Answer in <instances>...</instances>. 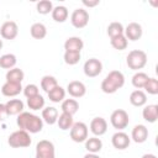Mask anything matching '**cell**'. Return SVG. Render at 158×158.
<instances>
[{"instance_id": "1", "label": "cell", "mask_w": 158, "mask_h": 158, "mask_svg": "<svg viewBox=\"0 0 158 158\" xmlns=\"http://www.w3.org/2000/svg\"><path fill=\"white\" fill-rule=\"evenodd\" d=\"M17 126L20 130L28 131L31 133H37L42 131L43 122L36 115H32L30 112H21L17 117Z\"/></svg>"}, {"instance_id": "2", "label": "cell", "mask_w": 158, "mask_h": 158, "mask_svg": "<svg viewBox=\"0 0 158 158\" xmlns=\"http://www.w3.org/2000/svg\"><path fill=\"white\" fill-rule=\"evenodd\" d=\"M125 84V77L118 70H111L107 77L101 83V90L106 94H114L117 89L122 88Z\"/></svg>"}, {"instance_id": "3", "label": "cell", "mask_w": 158, "mask_h": 158, "mask_svg": "<svg viewBox=\"0 0 158 158\" xmlns=\"http://www.w3.org/2000/svg\"><path fill=\"white\" fill-rule=\"evenodd\" d=\"M147 63V54L143 51L133 49L127 56V65L132 70L142 69Z\"/></svg>"}, {"instance_id": "4", "label": "cell", "mask_w": 158, "mask_h": 158, "mask_svg": "<svg viewBox=\"0 0 158 158\" xmlns=\"http://www.w3.org/2000/svg\"><path fill=\"white\" fill-rule=\"evenodd\" d=\"M7 143L12 148H20V147H28L31 144V137L27 133V131L19 130L9 136Z\"/></svg>"}, {"instance_id": "5", "label": "cell", "mask_w": 158, "mask_h": 158, "mask_svg": "<svg viewBox=\"0 0 158 158\" xmlns=\"http://www.w3.org/2000/svg\"><path fill=\"white\" fill-rule=\"evenodd\" d=\"M36 158H54V146L47 139H42L36 146Z\"/></svg>"}, {"instance_id": "6", "label": "cell", "mask_w": 158, "mask_h": 158, "mask_svg": "<svg viewBox=\"0 0 158 158\" xmlns=\"http://www.w3.org/2000/svg\"><path fill=\"white\" fill-rule=\"evenodd\" d=\"M111 125L114 126V128H117V130H123L126 128V126L128 125V114L125 111V110H115L112 114H111Z\"/></svg>"}, {"instance_id": "7", "label": "cell", "mask_w": 158, "mask_h": 158, "mask_svg": "<svg viewBox=\"0 0 158 158\" xmlns=\"http://www.w3.org/2000/svg\"><path fill=\"white\" fill-rule=\"evenodd\" d=\"M70 138L77 143L84 142L88 138V127H86V125L83 123V122L73 123V126L70 128Z\"/></svg>"}, {"instance_id": "8", "label": "cell", "mask_w": 158, "mask_h": 158, "mask_svg": "<svg viewBox=\"0 0 158 158\" xmlns=\"http://www.w3.org/2000/svg\"><path fill=\"white\" fill-rule=\"evenodd\" d=\"M102 70V64L99 59L96 58H91V59H88L84 64V73L86 77H90V78H94L96 75H99Z\"/></svg>"}, {"instance_id": "9", "label": "cell", "mask_w": 158, "mask_h": 158, "mask_svg": "<svg viewBox=\"0 0 158 158\" xmlns=\"http://www.w3.org/2000/svg\"><path fill=\"white\" fill-rule=\"evenodd\" d=\"M89 22V14L86 12V10L83 9H77L73 11L72 14V23L74 27L77 28H83L88 25Z\"/></svg>"}, {"instance_id": "10", "label": "cell", "mask_w": 158, "mask_h": 158, "mask_svg": "<svg viewBox=\"0 0 158 158\" xmlns=\"http://www.w3.org/2000/svg\"><path fill=\"white\" fill-rule=\"evenodd\" d=\"M17 32H19V27L14 21H6L0 28L1 37L5 40H14L17 36Z\"/></svg>"}, {"instance_id": "11", "label": "cell", "mask_w": 158, "mask_h": 158, "mask_svg": "<svg viewBox=\"0 0 158 158\" xmlns=\"http://www.w3.org/2000/svg\"><path fill=\"white\" fill-rule=\"evenodd\" d=\"M125 33H126V38L131 40V41H137L141 38L142 36V26L137 22H131L126 30H125Z\"/></svg>"}, {"instance_id": "12", "label": "cell", "mask_w": 158, "mask_h": 158, "mask_svg": "<svg viewBox=\"0 0 158 158\" xmlns=\"http://www.w3.org/2000/svg\"><path fill=\"white\" fill-rule=\"evenodd\" d=\"M69 95H72L73 98H81L85 95V85L81 83V81H78V80H73L68 84V88H67Z\"/></svg>"}, {"instance_id": "13", "label": "cell", "mask_w": 158, "mask_h": 158, "mask_svg": "<svg viewBox=\"0 0 158 158\" xmlns=\"http://www.w3.org/2000/svg\"><path fill=\"white\" fill-rule=\"evenodd\" d=\"M112 146L116 149H126L130 146V137L123 132H117L112 136Z\"/></svg>"}, {"instance_id": "14", "label": "cell", "mask_w": 158, "mask_h": 158, "mask_svg": "<svg viewBox=\"0 0 158 158\" xmlns=\"http://www.w3.org/2000/svg\"><path fill=\"white\" fill-rule=\"evenodd\" d=\"M90 130L95 136H101L107 130V122L102 117H95L90 123Z\"/></svg>"}, {"instance_id": "15", "label": "cell", "mask_w": 158, "mask_h": 158, "mask_svg": "<svg viewBox=\"0 0 158 158\" xmlns=\"http://www.w3.org/2000/svg\"><path fill=\"white\" fill-rule=\"evenodd\" d=\"M148 137V130L143 125H137L132 130V139L136 143H143Z\"/></svg>"}, {"instance_id": "16", "label": "cell", "mask_w": 158, "mask_h": 158, "mask_svg": "<svg viewBox=\"0 0 158 158\" xmlns=\"http://www.w3.org/2000/svg\"><path fill=\"white\" fill-rule=\"evenodd\" d=\"M83 46H84L83 40L79 38V37H70L64 43L65 52H80Z\"/></svg>"}, {"instance_id": "17", "label": "cell", "mask_w": 158, "mask_h": 158, "mask_svg": "<svg viewBox=\"0 0 158 158\" xmlns=\"http://www.w3.org/2000/svg\"><path fill=\"white\" fill-rule=\"evenodd\" d=\"M21 84H16V83H9L6 81L2 88H1V93L5 96H16L21 93Z\"/></svg>"}, {"instance_id": "18", "label": "cell", "mask_w": 158, "mask_h": 158, "mask_svg": "<svg viewBox=\"0 0 158 158\" xmlns=\"http://www.w3.org/2000/svg\"><path fill=\"white\" fill-rule=\"evenodd\" d=\"M5 106H6L9 115H17V114H21L23 110V102L21 100H17V99L7 101L5 104Z\"/></svg>"}, {"instance_id": "19", "label": "cell", "mask_w": 158, "mask_h": 158, "mask_svg": "<svg viewBox=\"0 0 158 158\" xmlns=\"http://www.w3.org/2000/svg\"><path fill=\"white\" fill-rule=\"evenodd\" d=\"M143 118L148 122H156L158 120V105H148L143 109Z\"/></svg>"}, {"instance_id": "20", "label": "cell", "mask_w": 158, "mask_h": 158, "mask_svg": "<svg viewBox=\"0 0 158 158\" xmlns=\"http://www.w3.org/2000/svg\"><path fill=\"white\" fill-rule=\"evenodd\" d=\"M6 80L9 83H16V84H21V81L23 80V72L20 68H14L10 69L6 73Z\"/></svg>"}, {"instance_id": "21", "label": "cell", "mask_w": 158, "mask_h": 158, "mask_svg": "<svg viewBox=\"0 0 158 158\" xmlns=\"http://www.w3.org/2000/svg\"><path fill=\"white\" fill-rule=\"evenodd\" d=\"M42 118L48 125H53L58 120V111L56 107H46L42 111Z\"/></svg>"}, {"instance_id": "22", "label": "cell", "mask_w": 158, "mask_h": 158, "mask_svg": "<svg viewBox=\"0 0 158 158\" xmlns=\"http://www.w3.org/2000/svg\"><path fill=\"white\" fill-rule=\"evenodd\" d=\"M30 32H31V36L36 40H42L46 37L47 35V28L42 23H33L30 28Z\"/></svg>"}, {"instance_id": "23", "label": "cell", "mask_w": 158, "mask_h": 158, "mask_svg": "<svg viewBox=\"0 0 158 158\" xmlns=\"http://www.w3.org/2000/svg\"><path fill=\"white\" fill-rule=\"evenodd\" d=\"M147 101V96L142 90H135L130 96V102L133 106H142Z\"/></svg>"}, {"instance_id": "24", "label": "cell", "mask_w": 158, "mask_h": 158, "mask_svg": "<svg viewBox=\"0 0 158 158\" xmlns=\"http://www.w3.org/2000/svg\"><path fill=\"white\" fill-rule=\"evenodd\" d=\"M79 109V104L77 102V100L74 99H67L63 101L62 104V110L64 114H68V115H74Z\"/></svg>"}, {"instance_id": "25", "label": "cell", "mask_w": 158, "mask_h": 158, "mask_svg": "<svg viewBox=\"0 0 158 158\" xmlns=\"http://www.w3.org/2000/svg\"><path fill=\"white\" fill-rule=\"evenodd\" d=\"M52 17L57 22H64L68 17V10L64 6H57L52 10Z\"/></svg>"}, {"instance_id": "26", "label": "cell", "mask_w": 158, "mask_h": 158, "mask_svg": "<svg viewBox=\"0 0 158 158\" xmlns=\"http://www.w3.org/2000/svg\"><path fill=\"white\" fill-rule=\"evenodd\" d=\"M85 148L90 152V153H96V152H100L101 148H102V142L96 138V137H91L89 138L86 142H85Z\"/></svg>"}, {"instance_id": "27", "label": "cell", "mask_w": 158, "mask_h": 158, "mask_svg": "<svg viewBox=\"0 0 158 158\" xmlns=\"http://www.w3.org/2000/svg\"><path fill=\"white\" fill-rule=\"evenodd\" d=\"M47 94H48L49 100L53 101V102H59V101H62V100L64 99V96H65L64 89L60 88V86H58V85H57L54 89H52L51 91H48Z\"/></svg>"}, {"instance_id": "28", "label": "cell", "mask_w": 158, "mask_h": 158, "mask_svg": "<svg viewBox=\"0 0 158 158\" xmlns=\"http://www.w3.org/2000/svg\"><path fill=\"white\" fill-rule=\"evenodd\" d=\"M57 85H58L57 84V79L54 77H52V75H44L42 78V80H41V86L47 93L51 91L52 89H54Z\"/></svg>"}, {"instance_id": "29", "label": "cell", "mask_w": 158, "mask_h": 158, "mask_svg": "<svg viewBox=\"0 0 158 158\" xmlns=\"http://www.w3.org/2000/svg\"><path fill=\"white\" fill-rule=\"evenodd\" d=\"M57 121H58V126H59L60 130H69V128H72V126L74 123L73 122V116L68 115V114H64V112L59 116V118Z\"/></svg>"}, {"instance_id": "30", "label": "cell", "mask_w": 158, "mask_h": 158, "mask_svg": "<svg viewBox=\"0 0 158 158\" xmlns=\"http://www.w3.org/2000/svg\"><path fill=\"white\" fill-rule=\"evenodd\" d=\"M123 33V26L120 23V22H111L107 27V35L114 38V37H117V36H121Z\"/></svg>"}, {"instance_id": "31", "label": "cell", "mask_w": 158, "mask_h": 158, "mask_svg": "<svg viewBox=\"0 0 158 158\" xmlns=\"http://www.w3.org/2000/svg\"><path fill=\"white\" fill-rule=\"evenodd\" d=\"M16 64V57L14 54H4L0 57V67L4 69H10Z\"/></svg>"}, {"instance_id": "32", "label": "cell", "mask_w": 158, "mask_h": 158, "mask_svg": "<svg viewBox=\"0 0 158 158\" xmlns=\"http://www.w3.org/2000/svg\"><path fill=\"white\" fill-rule=\"evenodd\" d=\"M27 105H28V107L32 109V110H40V109H42L43 105H44V99L38 94V95H36V96H33V98L27 99Z\"/></svg>"}, {"instance_id": "33", "label": "cell", "mask_w": 158, "mask_h": 158, "mask_svg": "<svg viewBox=\"0 0 158 158\" xmlns=\"http://www.w3.org/2000/svg\"><path fill=\"white\" fill-rule=\"evenodd\" d=\"M148 79L149 78H148L147 74H144V73H136L133 75V78H132V84H133L135 88L141 89V88H143L146 85V83H147Z\"/></svg>"}, {"instance_id": "34", "label": "cell", "mask_w": 158, "mask_h": 158, "mask_svg": "<svg viewBox=\"0 0 158 158\" xmlns=\"http://www.w3.org/2000/svg\"><path fill=\"white\" fill-rule=\"evenodd\" d=\"M111 46H112L115 49L123 51V49L127 47V38H126L123 35L117 36V37H114V38H111Z\"/></svg>"}, {"instance_id": "35", "label": "cell", "mask_w": 158, "mask_h": 158, "mask_svg": "<svg viewBox=\"0 0 158 158\" xmlns=\"http://www.w3.org/2000/svg\"><path fill=\"white\" fill-rule=\"evenodd\" d=\"M80 60V52H65L64 62L69 65H74Z\"/></svg>"}, {"instance_id": "36", "label": "cell", "mask_w": 158, "mask_h": 158, "mask_svg": "<svg viewBox=\"0 0 158 158\" xmlns=\"http://www.w3.org/2000/svg\"><path fill=\"white\" fill-rule=\"evenodd\" d=\"M143 88L146 89V91H147L148 94L156 95V94H158V80L154 79V78H149Z\"/></svg>"}, {"instance_id": "37", "label": "cell", "mask_w": 158, "mask_h": 158, "mask_svg": "<svg viewBox=\"0 0 158 158\" xmlns=\"http://www.w3.org/2000/svg\"><path fill=\"white\" fill-rule=\"evenodd\" d=\"M53 10V6H52V2L48 1V0H42L37 4V11L42 15H46V14H49V11Z\"/></svg>"}, {"instance_id": "38", "label": "cell", "mask_w": 158, "mask_h": 158, "mask_svg": "<svg viewBox=\"0 0 158 158\" xmlns=\"http://www.w3.org/2000/svg\"><path fill=\"white\" fill-rule=\"evenodd\" d=\"M23 94H25V96H26L27 99L38 95V88H37V85H35V84H28V85L23 89Z\"/></svg>"}, {"instance_id": "39", "label": "cell", "mask_w": 158, "mask_h": 158, "mask_svg": "<svg viewBox=\"0 0 158 158\" xmlns=\"http://www.w3.org/2000/svg\"><path fill=\"white\" fill-rule=\"evenodd\" d=\"M7 115H9V114H7V110H6L5 104H0V121L5 120Z\"/></svg>"}, {"instance_id": "40", "label": "cell", "mask_w": 158, "mask_h": 158, "mask_svg": "<svg viewBox=\"0 0 158 158\" xmlns=\"http://www.w3.org/2000/svg\"><path fill=\"white\" fill-rule=\"evenodd\" d=\"M83 4L84 5H86V6H89V7H93V6H95V5H98L99 4V1L98 0H95V1H88V0H83Z\"/></svg>"}, {"instance_id": "41", "label": "cell", "mask_w": 158, "mask_h": 158, "mask_svg": "<svg viewBox=\"0 0 158 158\" xmlns=\"http://www.w3.org/2000/svg\"><path fill=\"white\" fill-rule=\"evenodd\" d=\"M84 158H100V157H98L95 153H89V154H86Z\"/></svg>"}, {"instance_id": "42", "label": "cell", "mask_w": 158, "mask_h": 158, "mask_svg": "<svg viewBox=\"0 0 158 158\" xmlns=\"http://www.w3.org/2000/svg\"><path fill=\"white\" fill-rule=\"evenodd\" d=\"M142 158H157L154 154H144Z\"/></svg>"}, {"instance_id": "43", "label": "cell", "mask_w": 158, "mask_h": 158, "mask_svg": "<svg viewBox=\"0 0 158 158\" xmlns=\"http://www.w3.org/2000/svg\"><path fill=\"white\" fill-rule=\"evenodd\" d=\"M1 48H2V41L0 40V49H1Z\"/></svg>"}]
</instances>
